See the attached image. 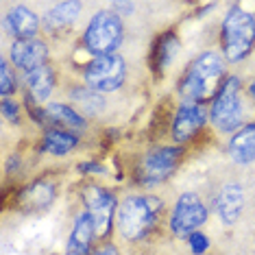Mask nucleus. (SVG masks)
Masks as SVG:
<instances>
[{
  "mask_svg": "<svg viewBox=\"0 0 255 255\" xmlns=\"http://www.w3.org/2000/svg\"><path fill=\"white\" fill-rule=\"evenodd\" d=\"M83 4L81 2H74V0H68V2H59L55 4L53 9L46 11L44 15V28L50 33H59L63 28L72 26L74 20L79 18V11Z\"/></svg>",
  "mask_w": 255,
  "mask_h": 255,
  "instance_id": "aec40b11",
  "label": "nucleus"
},
{
  "mask_svg": "<svg viewBox=\"0 0 255 255\" xmlns=\"http://www.w3.org/2000/svg\"><path fill=\"white\" fill-rule=\"evenodd\" d=\"M123 37H125V26L120 15L114 13V11H98L90 20V24L85 26L83 46L94 57H107V55H116L114 50L120 48Z\"/></svg>",
  "mask_w": 255,
  "mask_h": 255,
  "instance_id": "20e7f679",
  "label": "nucleus"
},
{
  "mask_svg": "<svg viewBox=\"0 0 255 255\" xmlns=\"http://www.w3.org/2000/svg\"><path fill=\"white\" fill-rule=\"evenodd\" d=\"M183 159V148L179 146H157L148 150L140 161V170H137V181L142 185H157L166 181L168 177L175 175Z\"/></svg>",
  "mask_w": 255,
  "mask_h": 255,
  "instance_id": "0eeeda50",
  "label": "nucleus"
},
{
  "mask_svg": "<svg viewBox=\"0 0 255 255\" xmlns=\"http://www.w3.org/2000/svg\"><path fill=\"white\" fill-rule=\"evenodd\" d=\"M81 196L85 203V212L90 214L92 223H94L96 238H107L116 220V214H118L116 194L107 188H101V185H85Z\"/></svg>",
  "mask_w": 255,
  "mask_h": 255,
  "instance_id": "1a4fd4ad",
  "label": "nucleus"
},
{
  "mask_svg": "<svg viewBox=\"0 0 255 255\" xmlns=\"http://www.w3.org/2000/svg\"><path fill=\"white\" fill-rule=\"evenodd\" d=\"M55 194H57V185L48 179H37L33 181L28 188L22 190V205L26 210H46L50 207V203L55 201Z\"/></svg>",
  "mask_w": 255,
  "mask_h": 255,
  "instance_id": "a211bd4d",
  "label": "nucleus"
},
{
  "mask_svg": "<svg viewBox=\"0 0 255 255\" xmlns=\"http://www.w3.org/2000/svg\"><path fill=\"white\" fill-rule=\"evenodd\" d=\"M4 28L15 39H33L39 31V18L24 4H15L4 18Z\"/></svg>",
  "mask_w": 255,
  "mask_h": 255,
  "instance_id": "ddd939ff",
  "label": "nucleus"
},
{
  "mask_svg": "<svg viewBox=\"0 0 255 255\" xmlns=\"http://www.w3.org/2000/svg\"><path fill=\"white\" fill-rule=\"evenodd\" d=\"M249 94H251V98H253V103H255V81L251 85H249Z\"/></svg>",
  "mask_w": 255,
  "mask_h": 255,
  "instance_id": "cd10ccee",
  "label": "nucleus"
},
{
  "mask_svg": "<svg viewBox=\"0 0 255 255\" xmlns=\"http://www.w3.org/2000/svg\"><path fill=\"white\" fill-rule=\"evenodd\" d=\"M207 123V107L203 103L183 101L172 120V137L177 142H190Z\"/></svg>",
  "mask_w": 255,
  "mask_h": 255,
  "instance_id": "9d476101",
  "label": "nucleus"
},
{
  "mask_svg": "<svg viewBox=\"0 0 255 255\" xmlns=\"http://www.w3.org/2000/svg\"><path fill=\"white\" fill-rule=\"evenodd\" d=\"M94 238H96V231H94V223H92L90 214L81 212L74 218V225H72L70 236H68V245H66V253L63 255H90Z\"/></svg>",
  "mask_w": 255,
  "mask_h": 255,
  "instance_id": "4468645a",
  "label": "nucleus"
},
{
  "mask_svg": "<svg viewBox=\"0 0 255 255\" xmlns=\"http://www.w3.org/2000/svg\"><path fill=\"white\" fill-rule=\"evenodd\" d=\"M9 59L15 68H20V70H24V72H31V70H35V68H42L48 63V46L37 37L15 39V42L11 44Z\"/></svg>",
  "mask_w": 255,
  "mask_h": 255,
  "instance_id": "9b49d317",
  "label": "nucleus"
},
{
  "mask_svg": "<svg viewBox=\"0 0 255 255\" xmlns=\"http://www.w3.org/2000/svg\"><path fill=\"white\" fill-rule=\"evenodd\" d=\"M179 53V39L172 31H166L164 35H159V39L153 44V57H150V68L155 74H164L166 68L175 61V57Z\"/></svg>",
  "mask_w": 255,
  "mask_h": 255,
  "instance_id": "6ab92c4d",
  "label": "nucleus"
},
{
  "mask_svg": "<svg viewBox=\"0 0 255 255\" xmlns=\"http://www.w3.org/2000/svg\"><path fill=\"white\" fill-rule=\"evenodd\" d=\"M188 245H190V251L194 255H203L207 249H210V238L205 234H201V231H194V234L188 238Z\"/></svg>",
  "mask_w": 255,
  "mask_h": 255,
  "instance_id": "b1692460",
  "label": "nucleus"
},
{
  "mask_svg": "<svg viewBox=\"0 0 255 255\" xmlns=\"http://www.w3.org/2000/svg\"><path fill=\"white\" fill-rule=\"evenodd\" d=\"M55 70L50 63H46L42 68H35L31 72H24V83H26V90H28V96H33L35 103H44L48 101L50 94L55 90Z\"/></svg>",
  "mask_w": 255,
  "mask_h": 255,
  "instance_id": "dca6fc26",
  "label": "nucleus"
},
{
  "mask_svg": "<svg viewBox=\"0 0 255 255\" xmlns=\"http://www.w3.org/2000/svg\"><path fill=\"white\" fill-rule=\"evenodd\" d=\"M79 170L83 172H94V175H103L105 172V168H103L101 164H96V161H85V164H79Z\"/></svg>",
  "mask_w": 255,
  "mask_h": 255,
  "instance_id": "a878e982",
  "label": "nucleus"
},
{
  "mask_svg": "<svg viewBox=\"0 0 255 255\" xmlns=\"http://www.w3.org/2000/svg\"><path fill=\"white\" fill-rule=\"evenodd\" d=\"M229 155L236 164H251L255 161V123L245 125L234 133L229 140Z\"/></svg>",
  "mask_w": 255,
  "mask_h": 255,
  "instance_id": "f3484780",
  "label": "nucleus"
},
{
  "mask_svg": "<svg viewBox=\"0 0 255 255\" xmlns=\"http://www.w3.org/2000/svg\"><path fill=\"white\" fill-rule=\"evenodd\" d=\"M94 255H118V251H116L114 247H101Z\"/></svg>",
  "mask_w": 255,
  "mask_h": 255,
  "instance_id": "bb28decb",
  "label": "nucleus"
},
{
  "mask_svg": "<svg viewBox=\"0 0 255 255\" xmlns=\"http://www.w3.org/2000/svg\"><path fill=\"white\" fill-rule=\"evenodd\" d=\"M85 85L96 92H116L127 79V63L120 55L94 57L83 70Z\"/></svg>",
  "mask_w": 255,
  "mask_h": 255,
  "instance_id": "6e6552de",
  "label": "nucleus"
},
{
  "mask_svg": "<svg viewBox=\"0 0 255 255\" xmlns=\"http://www.w3.org/2000/svg\"><path fill=\"white\" fill-rule=\"evenodd\" d=\"M72 103L77 105V109L83 112V116H98L105 109V101H103V94L96 90L88 88V85H79L70 92Z\"/></svg>",
  "mask_w": 255,
  "mask_h": 255,
  "instance_id": "4be33fe9",
  "label": "nucleus"
},
{
  "mask_svg": "<svg viewBox=\"0 0 255 255\" xmlns=\"http://www.w3.org/2000/svg\"><path fill=\"white\" fill-rule=\"evenodd\" d=\"M207 216H210V210H207V205L201 201V196L196 192H183L177 199L175 207H172L168 227H170L172 236L188 240L194 231H199L203 225H205Z\"/></svg>",
  "mask_w": 255,
  "mask_h": 255,
  "instance_id": "423d86ee",
  "label": "nucleus"
},
{
  "mask_svg": "<svg viewBox=\"0 0 255 255\" xmlns=\"http://www.w3.org/2000/svg\"><path fill=\"white\" fill-rule=\"evenodd\" d=\"M220 44L225 59L236 63L242 61L255 46V20L249 11L231 7L220 24Z\"/></svg>",
  "mask_w": 255,
  "mask_h": 255,
  "instance_id": "7ed1b4c3",
  "label": "nucleus"
},
{
  "mask_svg": "<svg viewBox=\"0 0 255 255\" xmlns=\"http://www.w3.org/2000/svg\"><path fill=\"white\" fill-rule=\"evenodd\" d=\"M225 61L218 53H203L188 66L179 81V94L183 101L203 103L214 98L225 83Z\"/></svg>",
  "mask_w": 255,
  "mask_h": 255,
  "instance_id": "f03ea898",
  "label": "nucleus"
},
{
  "mask_svg": "<svg viewBox=\"0 0 255 255\" xmlns=\"http://www.w3.org/2000/svg\"><path fill=\"white\" fill-rule=\"evenodd\" d=\"M2 116H4V120H9L11 125L20 123V107L13 98H2Z\"/></svg>",
  "mask_w": 255,
  "mask_h": 255,
  "instance_id": "393cba45",
  "label": "nucleus"
},
{
  "mask_svg": "<svg viewBox=\"0 0 255 255\" xmlns=\"http://www.w3.org/2000/svg\"><path fill=\"white\" fill-rule=\"evenodd\" d=\"M46 125H53V129H66V131H81L88 127L83 114H79L74 107L66 105V103H50L44 107Z\"/></svg>",
  "mask_w": 255,
  "mask_h": 255,
  "instance_id": "2eb2a0df",
  "label": "nucleus"
},
{
  "mask_svg": "<svg viewBox=\"0 0 255 255\" xmlns=\"http://www.w3.org/2000/svg\"><path fill=\"white\" fill-rule=\"evenodd\" d=\"M13 90H15V74L11 70L7 59H0V94H2V98H9Z\"/></svg>",
  "mask_w": 255,
  "mask_h": 255,
  "instance_id": "5701e85b",
  "label": "nucleus"
},
{
  "mask_svg": "<svg viewBox=\"0 0 255 255\" xmlns=\"http://www.w3.org/2000/svg\"><path fill=\"white\" fill-rule=\"evenodd\" d=\"M210 120L218 131L229 133L240 129L242 125V98H240V79L227 77L223 88L212 101Z\"/></svg>",
  "mask_w": 255,
  "mask_h": 255,
  "instance_id": "39448f33",
  "label": "nucleus"
},
{
  "mask_svg": "<svg viewBox=\"0 0 255 255\" xmlns=\"http://www.w3.org/2000/svg\"><path fill=\"white\" fill-rule=\"evenodd\" d=\"M161 212H164V201L155 194L127 196L116 214V229L127 242L144 240L157 227Z\"/></svg>",
  "mask_w": 255,
  "mask_h": 255,
  "instance_id": "f257e3e1",
  "label": "nucleus"
},
{
  "mask_svg": "<svg viewBox=\"0 0 255 255\" xmlns=\"http://www.w3.org/2000/svg\"><path fill=\"white\" fill-rule=\"evenodd\" d=\"M79 144V135L72 131H66V129H46V135H44V142H42V150L44 153H50L55 157H61V155L70 153V150Z\"/></svg>",
  "mask_w": 255,
  "mask_h": 255,
  "instance_id": "412c9836",
  "label": "nucleus"
},
{
  "mask_svg": "<svg viewBox=\"0 0 255 255\" xmlns=\"http://www.w3.org/2000/svg\"><path fill=\"white\" fill-rule=\"evenodd\" d=\"M214 207L225 225H236L238 218L242 216V210H245V190L238 183L223 185L216 194Z\"/></svg>",
  "mask_w": 255,
  "mask_h": 255,
  "instance_id": "f8f14e48",
  "label": "nucleus"
}]
</instances>
